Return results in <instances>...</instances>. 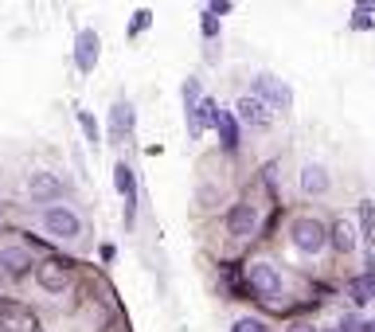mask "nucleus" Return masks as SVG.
I'll return each instance as SVG.
<instances>
[{
	"label": "nucleus",
	"mask_w": 375,
	"mask_h": 332,
	"mask_svg": "<svg viewBox=\"0 0 375 332\" xmlns=\"http://www.w3.org/2000/svg\"><path fill=\"white\" fill-rule=\"evenodd\" d=\"M0 273H4V278H24V273H31V254L24 250V246H4V250H0Z\"/></svg>",
	"instance_id": "8"
},
{
	"label": "nucleus",
	"mask_w": 375,
	"mask_h": 332,
	"mask_svg": "<svg viewBox=\"0 0 375 332\" xmlns=\"http://www.w3.org/2000/svg\"><path fill=\"white\" fill-rule=\"evenodd\" d=\"M235 332H266V324H262V321H250V317H247V321L235 324Z\"/></svg>",
	"instance_id": "23"
},
{
	"label": "nucleus",
	"mask_w": 375,
	"mask_h": 332,
	"mask_svg": "<svg viewBox=\"0 0 375 332\" xmlns=\"http://www.w3.org/2000/svg\"><path fill=\"white\" fill-rule=\"evenodd\" d=\"M360 227H364V243H375V204L372 199L360 204Z\"/></svg>",
	"instance_id": "17"
},
{
	"label": "nucleus",
	"mask_w": 375,
	"mask_h": 332,
	"mask_svg": "<svg viewBox=\"0 0 375 332\" xmlns=\"http://www.w3.org/2000/svg\"><path fill=\"white\" fill-rule=\"evenodd\" d=\"M215 114H219V110H215V102H208V98H204V102H199V106L192 110V121H188V129H192V137H196L204 126H215Z\"/></svg>",
	"instance_id": "16"
},
{
	"label": "nucleus",
	"mask_w": 375,
	"mask_h": 332,
	"mask_svg": "<svg viewBox=\"0 0 375 332\" xmlns=\"http://www.w3.org/2000/svg\"><path fill=\"white\" fill-rule=\"evenodd\" d=\"M75 63H79V70L86 75V70H94V63H98V36L94 31H79V43H75Z\"/></svg>",
	"instance_id": "9"
},
{
	"label": "nucleus",
	"mask_w": 375,
	"mask_h": 332,
	"mask_svg": "<svg viewBox=\"0 0 375 332\" xmlns=\"http://www.w3.org/2000/svg\"><path fill=\"white\" fill-rule=\"evenodd\" d=\"M250 98H258L262 106H277V110H289V90H286V82H277L274 75H258L254 78V94Z\"/></svg>",
	"instance_id": "3"
},
{
	"label": "nucleus",
	"mask_w": 375,
	"mask_h": 332,
	"mask_svg": "<svg viewBox=\"0 0 375 332\" xmlns=\"http://www.w3.org/2000/svg\"><path fill=\"white\" fill-rule=\"evenodd\" d=\"M40 285H43L47 293H63V289L70 285V273H67V266H63V262H47V266L40 270Z\"/></svg>",
	"instance_id": "13"
},
{
	"label": "nucleus",
	"mask_w": 375,
	"mask_h": 332,
	"mask_svg": "<svg viewBox=\"0 0 375 332\" xmlns=\"http://www.w3.org/2000/svg\"><path fill=\"white\" fill-rule=\"evenodd\" d=\"M215 129H219V137H223V149L235 153V149H238V121H235V114H223V110H219V114H215Z\"/></svg>",
	"instance_id": "15"
},
{
	"label": "nucleus",
	"mask_w": 375,
	"mask_h": 332,
	"mask_svg": "<svg viewBox=\"0 0 375 332\" xmlns=\"http://www.w3.org/2000/svg\"><path fill=\"white\" fill-rule=\"evenodd\" d=\"M148 24H153V12H148V8H141L137 16H133V24H129V36H137V31H145Z\"/></svg>",
	"instance_id": "21"
},
{
	"label": "nucleus",
	"mask_w": 375,
	"mask_h": 332,
	"mask_svg": "<svg viewBox=\"0 0 375 332\" xmlns=\"http://www.w3.org/2000/svg\"><path fill=\"white\" fill-rule=\"evenodd\" d=\"M227 231L238 234V239H247V234L258 231V207L254 204H235L227 211Z\"/></svg>",
	"instance_id": "6"
},
{
	"label": "nucleus",
	"mask_w": 375,
	"mask_h": 332,
	"mask_svg": "<svg viewBox=\"0 0 375 332\" xmlns=\"http://www.w3.org/2000/svg\"><path fill=\"white\" fill-rule=\"evenodd\" d=\"M235 114L247 121V126H270V106H262L258 98H238V106H235Z\"/></svg>",
	"instance_id": "12"
},
{
	"label": "nucleus",
	"mask_w": 375,
	"mask_h": 332,
	"mask_svg": "<svg viewBox=\"0 0 375 332\" xmlns=\"http://www.w3.org/2000/svg\"><path fill=\"white\" fill-rule=\"evenodd\" d=\"M114 176H118V188L125 192V199H133V172H129V165H118Z\"/></svg>",
	"instance_id": "18"
},
{
	"label": "nucleus",
	"mask_w": 375,
	"mask_h": 332,
	"mask_svg": "<svg viewBox=\"0 0 375 332\" xmlns=\"http://www.w3.org/2000/svg\"><path fill=\"white\" fill-rule=\"evenodd\" d=\"M129 129H133V106H129V102H118V106L109 110V141H114V145L125 141Z\"/></svg>",
	"instance_id": "10"
},
{
	"label": "nucleus",
	"mask_w": 375,
	"mask_h": 332,
	"mask_svg": "<svg viewBox=\"0 0 375 332\" xmlns=\"http://www.w3.org/2000/svg\"><path fill=\"white\" fill-rule=\"evenodd\" d=\"M297 332H309V329H297Z\"/></svg>",
	"instance_id": "28"
},
{
	"label": "nucleus",
	"mask_w": 375,
	"mask_h": 332,
	"mask_svg": "<svg viewBox=\"0 0 375 332\" xmlns=\"http://www.w3.org/2000/svg\"><path fill=\"white\" fill-rule=\"evenodd\" d=\"M208 12H211V16L219 20V16H227V12H231V4H227V0H215V4H211Z\"/></svg>",
	"instance_id": "25"
},
{
	"label": "nucleus",
	"mask_w": 375,
	"mask_h": 332,
	"mask_svg": "<svg viewBox=\"0 0 375 332\" xmlns=\"http://www.w3.org/2000/svg\"><path fill=\"white\" fill-rule=\"evenodd\" d=\"M289 239H293V246L301 254H321L325 250V243H328V231H325V223H316V219H293V227H289Z\"/></svg>",
	"instance_id": "1"
},
{
	"label": "nucleus",
	"mask_w": 375,
	"mask_h": 332,
	"mask_svg": "<svg viewBox=\"0 0 375 332\" xmlns=\"http://www.w3.org/2000/svg\"><path fill=\"white\" fill-rule=\"evenodd\" d=\"M184 102H188V114L199 106V82H196V78H188V82H184Z\"/></svg>",
	"instance_id": "19"
},
{
	"label": "nucleus",
	"mask_w": 375,
	"mask_h": 332,
	"mask_svg": "<svg viewBox=\"0 0 375 332\" xmlns=\"http://www.w3.org/2000/svg\"><path fill=\"white\" fill-rule=\"evenodd\" d=\"M328 243H332L340 254H352L355 250V227L348 223V219H336L332 231H328Z\"/></svg>",
	"instance_id": "14"
},
{
	"label": "nucleus",
	"mask_w": 375,
	"mask_h": 332,
	"mask_svg": "<svg viewBox=\"0 0 375 332\" xmlns=\"http://www.w3.org/2000/svg\"><path fill=\"white\" fill-rule=\"evenodd\" d=\"M364 329V324L355 321V317H344V321H340V332H360Z\"/></svg>",
	"instance_id": "26"
},
{
	"label": "nucleus",
	"mask_w": 375,
	"mask_h": 332,
	"mask_svg": "<svg viewBox=\"0 0 375 332\" xmlns=\"http://www.w3.org/2000/svg\"><path fill=\"white\" fill-rule=\"evenodd\" d=\"M247 282H250V289H254L258 297H277V293H282V273H277L270 262H254V266H250Z\"/></svg>",
	"instance_id": "2"
},
{
	"label": "nucleus",
	"mask_w": 375,
	"mask_h": 332,
	"mask_svg": "<svg viewBox=\"0 0 375 332\" xmlns=\"http://www.w3.org/2000/svg\"><path fill=\"white\" fill-rule=\"evenodd\" d=\"M0 332H40V321L20 305L0 301Z\"/></svg>",
	"instance_id": "4"
},
{
	"label": "nucleus",
	"mask_w": 375,
	"mask_h": 332,
	"mask_svg": "<svg viewBox=\"0 0 375 332\" xmlns=\"http://www.w3.org/2000/svg\"><path fill=\"white\" fill-rule=\"evenodd\" d=\"M28 195L36 199V204H51V199H59L63 195V180L55 172H36L28 184Z\"/></svg>",
	"instance_id": "7"
},
{
	"label": "nucleus",
	"mask_w": 375,
	"mask_h": 332,
	"mask_svg": "<svg viewBox=\"0 0 375 332\" xmlns=\"http://www.w3.org/2000/svg\"><path fill=\"white\" fill-rule=\"evenodd\" d=\"M43 227H47L51 234H59V239H75L82 223L70 207H47V211H43Z\"/></svg>",
	"instance_id": "5"
},
{
	"label": "nucleus",
	"mask_w": 375,
	"mask_h": 332,
	"mask_svg": "<svg viewBox=\"0 0 375 332\" xmlns=\"http://www.w3.org/2000/svg\"><path fill=\"white\" fill-rule=\"evenodd\" d=\"M360 332H375V321H367V324H364V329H360Z\"/></svg>",
	"instance_id": "27"
},
{
	"label": "nucleus",
	"mask_w": 375,
	"mask_h": 332,
	"mask_svg": "<svg viewBox=\"0 0 375 332\" xmlns=\"http://www.w3.org/2000/svg\"><path fill=\"white\" fill-rule=\"evenodd\" d=\"M328 188H332L328 168H321V165H305V168H301V192H305V195H325Z\"/></svg>",
	"instance_id": "11"
},
{
	"label": "nucleus",
	"mask_w": 375,
	"mask_h": 332,
	"mask_svg": "<svg viewBox=\"0 0 375 332\" xmlns=\"http://www.w3.org/2000/svg\"><path fill=\"white\" fill-rule=\"evenodd\" d=\"M352 28H355V31H367V28H372V8H367V4H364V8H355Z\"/></svg>",
	"instance_id": "22"
},
{
	"label": "nucleus",
	"mask_w": 375,
	"mask_h": 332,
	"mask_svg": "<svg viewBox=\"0 0 375 332\" xmlns=\"http://www.w3.org/2000/svg\"><path fill=\"white\" fill-rule=\"evenodd\" d=\"M199 24H204V36H215V31H219V20L211 16V12H204V20H199Z\"/></svg>",
	"instance_id": "24"
},
{
	"label": "nucleus",
	"mask_w": 375,
	"mask_h": 332,
	"mask_svg": "<svg viewBox=\"0 0 375 332\" xmlns=\"http://www.w3.org/2000/svg\"><path fill=\"white\" fill-rule=\"evenodd\" d=\"M79 126H82V133H86V141L94 145V141H98V126H94V114H86V110H82V114H79Z\"/></svg>",
	"instance_id": "20"
}]
</instances>
